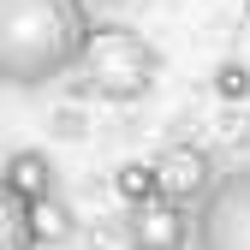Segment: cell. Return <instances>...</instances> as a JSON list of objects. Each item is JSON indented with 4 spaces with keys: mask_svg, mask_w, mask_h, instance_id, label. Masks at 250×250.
<instances>
[{
    "mask_svg": "<svg viewBox=\"0 0 250 250\" xmlns=\"http://www.w3.org/2000/svg\"><path fill=\"white\" fill-rule=\"evenodd\" d=\"M96 36L83 0H0V78L6 89L30 96L54 78L83 66Z\"/></svg>",
    "mask_w": 250,
    "mask_h": 250,
    "instance_id": "obj_1",
    "label": "cell"
},
{
    "mask_svg": "<svg viewBox=\"0 0 250 250\" xmlns=\"http://www.w3.org/2000/svg\"><path fill=\"white\" fill-rule=\"evenodd\" d=\"M155 72H161V54L131 24H96L83 48V78L102 102H143L155 89Z\"/></svg>",
    "mask_w": 250,
    "mask_h": 250,
    "instance_id": "obj_2",
    "label": "cell"
},
{
    "mask_svg": "<svg viewBox=\"0 0 250 250\" xmlns=\"http://www.w3.org/2000/svg\"><path fill=\"white\" fill-rule=\"evenodd\" d=\"M197 250H250V161L227 167L197 203Z\"/></svg>",
    "mask_w": 250,
    "mask_h": 250,
    "instance_id": "obj_3",
    "label": "cell"
},
{
    "mask_svg": "<svg viewBox=\"0 0 250 250\" xmlns=\"http://www.w3.org/2000/svg\"><path fill=\"white\" fill-rule=\"evenodd\" d=\"M131 250H191L197 238V208L191 203H173V197H155L143 208H131Z\"/></svg>",
    "mask_w": 250,
    "mask_h": 250,
    "instance_id": "obj_4",
    "label": "cell"
},
{
    "mask_svg": "<svg viewBox=\"0 0 250 250\" xmlns=\"http://www.w3.org/2000/svg\"><path fill=\"white\" fill-rule=\"evenodd\" d=\"M155 167H161V197H173V203H203V191L221 179L197 143H173Z\"/></svg>",
    "mask_w": 250,
    "mask_h": 250,
    "instance_id": "obj_5",
    "label": "cell"
},
{
    "mask_svg": "<svg viewBox=\"0 0 250 250\" xmlns=\"http://www.w3.org/2000/svg\"><path fill=\"white\" fill-rule=\"evenodd\" d=\"M54 161L42 149H12L6 155V191L12 197H24V203H36V197H54Z\"/></svg>",
    "mask_w": 250,
    "mask_h": 250,
    "instance_id": "obj_6",
    "label": "cell"
},
{
    "mask_svg": "<svg viewBox=\"0 0 250 250\" xmlns=\"http://www.w3.org/2000/svg\"><path fill=\"white\" fill-rule=\"evenodd\" d=\"M30 227H36V238L42 244H72V232H78V214H72V203L66 197H36L30 203Z\"/></svg>",
    "mask_w": 250,
    "mask_h": 250,
    "instance_id": "obj_7",
    "label": "cell"
},
{
    "mask_svg": "<svg viewBox=\"0 0 250 250\" xmlns=\"http://www.w3.org/2000/svg\"><path fill=\"white\" fill-rule=\"evenodd\" d=\"M113 191H119V203L143 208V203L161 197V167H155V161H125V167L113 173Z\"/></svg>",
    "mask_w": 250,
    "mask_h": 250,
    "instance_id": "obj_8",
    "label": "cell"
},
{
    "mask_svg": "<svg viewBox=\"0 0 250 250\" xmlns=\"http://www.w3.org/2000/svg\"><path fill=\"white\" fill-rule=\"evenodd\" d=\"M0 250H42L36 227H30V203L24 197H0Z\"/></svg>",
    "mask_w": 250,
    "mask_h": 250,
    "instance_id": "obj_9",
    "label": "cell"
},
{
    "mask_svg": "<svg viewBox=\"0 0 250 250\" xmlns=\"http://www.w3.org/2000/svg\"><path fill=\"white\" fill-rule=\"evenodd\" d=\"M214 96L221 102H250V66L244 60H221L214 66Z\"/></svg>",
    "mask_w": 250,
    "mask_h": 250,
    "instance_id": "obj_10",
    "label": "cell"
}]
</instances>
